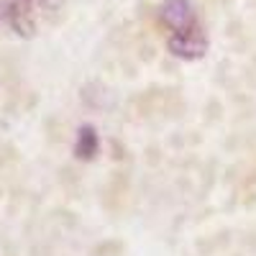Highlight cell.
Returning <instances> with one entry per match:
<instances>
[{
  "label": "cell",
  "instance_id": "obj_1",
  "mask_svg": "<svg viewBox=\"0 0 256 256\" xmlns=\"http://www.w3.org/2000/svg\"><path fill=\"white\" fill-rule=\"evenodd\" d=\"M159 16H162V24L172 28V34H184L195 28V10H192L190 0H164Z\"/></svg>",
  "mask_w": 256,
  "mask_h": 256
},
{
  "label": "cell",
  "instance_id": "obj_3",
  "mask_svg": "<svg viewBox=\"0 0 256 256\" xmlns=\"http://www.w3.org/2000/svg\"><path fill=\"white\" fill-rule=\"evenodd\" d=\"M100 148V138L95 134L92 126H82L80 134H77V144H74V154L80 159H92Z\"/></svg>",
  "mask_w": 256,
  "mask_h": 256
},
{
  "label": "cell",
  "instance_id": "obj_2",
  "mask_svg": "<svg viewBox=\"0 0 256 256\" xmlns=\"http://www.w3.org/2000/svg\"><path fill=\"white\" fill-rule=\"evenodd\" d=\"M169 52L180 59H200L208 49V38L202 31L192 28V31H184V34H172L166 41Z\"/></svg>",
  "mask_w": 256,
  "mask_h": 256
}]
</instances>
